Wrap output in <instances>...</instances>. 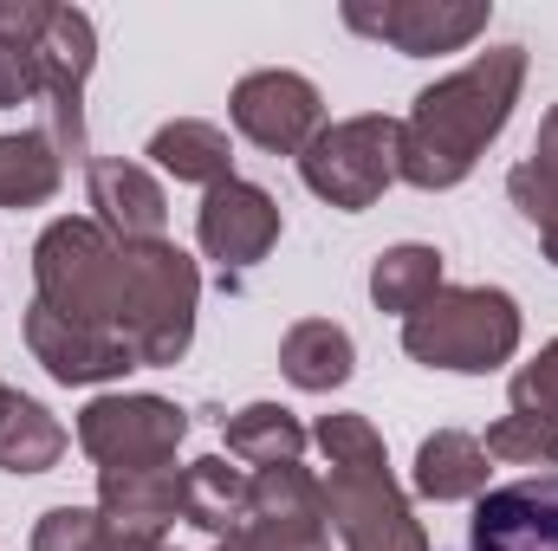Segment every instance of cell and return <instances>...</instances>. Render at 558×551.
<instances>
[{
  "mask_svg": "<svg viewBox=\"0 0 558 551\" xmlns=\"http://www.w3.org/2000/svg\"><path fill=\"white\" fill-rule=\"evenodd\" d=\"M520 85H526V46H494L474 65H461L454 78L428 85L416 98V111L403 118L397 175L410 188H454V182H468L481 149L507 131V118L520 105Z\"/></svg>",
  "mask_w": 558,
  "mask_h": 551,
  "instance_id": "cell-1",
  "label": "cell"
},
{
  "mask_svg": "<svg viewBox=\"0 0 558 551\" xmlns=\"http://www.w3.org/2000/svg\"><path fill=\"white\" fill-rule=\"evenodd\" d=\"M318 448H325V526L344 539V551H428L410 500L397 493L390 480V454H384V434L364 421V415H325L318 428Z\"/></svg>",
  "mask_w": 558,
  "mask_h": 551,
  "instance_id": "cell-2",
  "label": "cell"
},
{
  "mask_svg": "<svg viewBox=\"0 0 558 551\" xmlns=\"http://www.w3.org/2000/svg\"><path fill=\"white\" fill-rule=\"evenodd\" d=\"M195 298L202 273L175 241L124 247V292H118V344L137 370H162L195 338Z\"/></svg>",
  "mask_w": 558,
  "mask_h": 551,
  "instance_id": "cell-3",
  "label": "cell"
},
{
  "mask_svg": "<svg viewBox=\"0 0 558 551\" xmlns=\"http://www.w3.org/2000/svg\"><path fill=\"white\" fill-rule=\"evenodd\" d=\"M403 351L428 370L487 377L520 351V305L500 285H441L416 318H403Z\"/></svg>",
  "mask_w": 558,
  "mask_h": 551,
  "instance_id": "cell-4",
  "label": "cell"
},
{
  "mask_svg": "<svg viewBox=\"0 0 558 551\" xmlns=\"http://www.w3.org/2000/svg\"><path fill=\"white\" fill-rule=\"evenodd\" d=\"M33 285L52 318L92 325L118 338V292H124V247L98 221H52L33 247Z\"/></svg>",
  "mask_w": 558,
  "mask_h": 551,
  "instance_id": "cell-5",
  "label": "cell"
},
{
  "mask_svg": "<svg viewBox=\"0 0 558 551\" xmlns=\"http://www.w3.org/2000/svg\"><path fill=\"white\" fill-rule=\"evenodd\" d=\"M397 137L403 124L371 111V118H344V124H325L318 137L305 143L299 156V175L318 201L344 208V215H364L390 182H397Z\"/></svg>",
  "mask_w": 558,
  "mask_h": 551,
  "instance_id": "cell-6",
  "label": "cell"
},
{
  "mask_svg": "<svg viewBox=\"0 0 558 551\" xmlns=\"http://www.w3.org/2000/svg\"><path fill=\"white\" fill-rule=\"evenodd\" d=\"M182 434H189V409L162 396H98L78 415V448L98 461V474L175 467Z\"/></svg>",
  "mask_w": 558,
  "mask_h": 551,
  "instance_id": "cell-7",
  "label": "cell"
},
{
  "mask_svg": "<svg viewBox=\"0 0 558 551\" xmlns=\"http://www.w3.org/2000/svg\"><path fill=\"white\" fill-rule=\"evenodd\" d=\"M215 551H331V526H325V493L305 474V461L292 467H260L254 474V506L247 526Z\"/></svg>",
  "mask_w": 558,
  "mask_h": 551,
  "instance_id": "cell-8",
  "label": "cell"
},
{
  "mask_svg": "<svg viewBox=\"0 0 558 551\" xmlns=\"http://www.w3.org/2000/svg\"><path fill=\"white\" fill-rule=\"evenodd\" d=\"M98 59V33L78 7H52L46 46H39V105H46V137L59 156H85V78Z\"/></svg>",
  "mask_w": 558,
  "mask_h": 551,
  "instance_id": "cell-9",
  "label": "cell"
},
{
  "mask_svg": "<svg viewBox=\"0 0 558 551\" xmlns=\"http://www.w3.org/2000/svg\"><path fill=\"white\" fill-rule=\"evenodd\" d=\"M344 26L410 59H428V52H461L474 33H487V7L481 0H344Z\"/></svg>",
  "mask_w": 558,
  "mask_h": 551,
  "instance_id": "cell-10",
  "label": "cell"
},
{
  "mask_svg": "<svg viewBox=\"0 0 558 551\" xmlns=\"http://www.w3.org/2000/svg\"><path fill=\"white\" fill-rule=\"evenodd\" d=\"M228 111H234L241 137L254 149H274V156H305V143L325 131V98L299 72H247L234 85Z\"/></svg>",
  "mask_w": 558,
  "mask_h": 551,
  "instance_id": "cell-11",
  "label": "cell"
},
{
  "mask_svg": "<svg viewBox=\"0 0 558 551\" xmlns=\"http://www.w3.org/2000/svg\"><path fill=\"white\" fill-rule=\"evenodd\" d=\"M468 551H558V467L487 487L468 519Z\"/></svg>",
  "mask_w": 558,
  "mask_h": 551,
  "instance_id": "cell-12",
  "label": "cell"
},
{
  "mask_svg": "<svg viewBox=\"0 0 558 551\" xmlns=\"http://www.w3.org/2000/svg\"><path fill=\"white\" fill-rule=\"evenodd\" d=\"M195 241H202V254L221 260L228 273H247L254 260H267V247L279 241V201L267 188L228 175V182L208 188V201H202V215H195Z\"/></svg>",
  "mask_w": 558,
  "mask_h": 551,
  "instance_id": "cell-13",
  "label": "cell"
},
{
  "mask_svg": "<svg viewBox=\"0 0 558 551\" xmlns=\"http://www.w3.org/2000/svg\"><path fill=\"white\" fill-rule=\"evenodd\" d=\"M26 351L46 364L52 383H111L131 364V351L111 338V331H92V325H72V318H52L46 305H26Z\"/></svg>",
  "mask_w": 558,
  "mask_h": 551,
  "instance_id": "cell-14",
  "label": "cell"
},
{
  "mask_svg": "<svg viewBox=\"0 0 558 551\" xmlns=\"http://www.w3.org/2000/svg\"><path fill=\"white\" fill-rule=\"evenodd\" d=\"M92 208H98L92 221L118 247H149L169 228V201H162L156 175L143 162H124V156H98L92 162Z\"/></svg>",
  "mask_w": 558,
  "mask_h": 551,
  "instance_id": "cell-15",
  "label": "cell"
},
{
  "mask_svg": "<svg viewBox=\"0 0 558 551\" xmlns=\"http://www.w3.org/2000/svg\"><path fill=\"white\" fill-rule=\"evenodd\" d=\"M98 513L124 539H162L182 519V467H143V474H98Z\"/></svg>",
  "mask_w": 558,
  "mask_h": 551,
  "instance_id": "cell-16",
  "label": "cell"
},
{
  "mask_svg": "<svg viewBox=\"0 0 558 551\" xmlns=\"http://www.w3.org/2000/svg\"><path fill=\"white\" fill-rule=\"evenodd\" d=\"M247 506H254V474L247 467H228L221 454L182 467V519L202 526L215 546L247 526Z\"/></svg>",
  "mask_w": 558,
  "mask_h": 551,
  "instance_id": "cell-17",
  "label": "cell"
},
{
  "mask_svg": "<svg viewBox=\"0 0 558 551\" xmlns=\"http://www.w3.org/2000/svg\"><path fill=\"white\" fill-rule=\"evenodd\" d=\"M279 370H286L292 390H312V396L338 390V383L357 370L351 331L331 325V318H305V325H292V331L279 338Z\"/></svg>",
  "mask_w": 558,
  "mask_h": 551,
  "instance_id": "cell-18",
  "label": "cell"
},
{
  "mask_svg": "<svg viewBox=\"0 0 558 551\" xmlns=\"http://www.w3.org/2000/svg\"><path fill=\"white\" fill-rule=\"evenodd\" d=\"M52 7L39 0H0V111L39 105V46H46Z\"/></svg>",
  "mask_w": 558,
  "mask_h": 551,
  "instance_id": "cell-19",
  "label": "cell"
},
{
  "mask_svg": "<svg viewBox=\"0 0 558 551\" xmlns=\"http://www.w3.org/2000/svg\"><path fill=\"white\" fill-rule=\"evenodd\" d=\"M416 493L448 506V500H481L487 493V448L461 428H441L416 448Z\"/></svg>",
  "mask_w": 558,
  "mask_h": 551,
  "instance_id": "cell-20",
  "label": "cell"
},
{
  "mask_svg": "<svg viewBox=\"0 0 558 551\" xmlns=\"http://www.w3.org/2000/svg\"><path fill=\"white\" fill-rule=\"evenodd\" d=\"M149 156H156V169H169L175 182H202V188H215V182L234 175L228 131H221V124H202V118H175V124H162V131L149 137Z\"/></svg>",
  "mask_w": 558,
  "mask_h": 551,
  "instance_id": "cell-21",
  "label": "cell"
},
{
  "mask_svg": "<svg viewBox=\"0 0 558 551\" xmlns=\"http://www.w3.org/2000/svg\"><path fill=\"white\" fill-rule=\"evenodd\" d=\"M65 182V156L46 131H13L0 137V208H39Z\"/></svg>",
  "mask_w": 558,
  "mask_h": 551,
  "instance_id": "cell-22",
  "label": "cell"
},
{
  "mask_svg": "<svg viewBox=\"0 0 558 551\" xmlns=\"http://www.w3.org/2000/svg\"><path fill=\"white\" fill-rule=\"evenodd\" d=\"M221 428H228V454H234L247 474L305 461V428L292 421V409H279V403H247L241 415H228Z\"/></svg>",
  "mask_w": 558,
  "mask_h": 551,
  "instance_id": "cell-23",
  "label": "cell"
},
{
  "mask_svg": "<svg viewBox=\"0 0 558 551\" xmlns=\"http://www.w3.org/2000/svg\"><path fill=\"white\" fill-rule=\"evenodd\" d=\"M59 454H65V428L33 396L7 390V403H0V467L7 474H46Z\"/></svg>",
  "mask_w": 558,
  "mask_h": 551,
  "instance_id": "cell-24",
  "label": "cell"
},
{
  "mask_svg": "<svg viewBox=\"0 0 558 551\" xmlns=\"http://www.w3.org/2000/svg\"><path fill=\"white\" fill-rule=\"evenodd\" d=\"M441 292V254L435 247H390V254H377V267H371V298H377V311H397V318H416L422 305Z\"/></svg>",
  "mask_w": 558,
  "mask_h": 551,
  "instance_id": "cell-25",
  "label": "cell"
},
{
  "mask_svg": "<svg viewBox=\"0 0 558 551\" xmlns=\"http://www.w3.org/2000/svg\"><path fill=\"white\" fill-rule=\"evenodd\" d=\"M507 195H513V208L546 234L558 228V105L546 111V124H539V137H533V156L507 175Z\"/></svg>",
  "mask_w": 558,
  "mask_h": 551,
  "instance_id": "cell-26",
  "label": "cell"
},
{
  "mask_svg": "<svg viewBox=\"0 0 558 551\" xmlns=\"http://www.w3.org/2000/svg\"><path fill=\"white\" fill-rule=\"evenodd\" d=\"M481 448L494 461H513V467H558V428L533 421V415H500Z\"/></svg>",
  "mask_w": 558,
  "mask_h": 551,
  "instance_id": "cell-27",
  "label": "cell"
},
{
  "mask_svg": "<svg viewBox=\"0 0 558 551\" xmlns=\"http://www.w3.org/2000/svg\"><path fill=\"white\" fill-rule=\"evenodd\" d=\"M111 546H118V532L92 506H52L33 526V551H111Z\"/></svg>",
  "mask_w": 558,
  "mask_h": 551,
  "instance_id": "cell-28",
  "label": "cell"
},
{
  "mask_svg": "<svg viewBox=\"0 0 558 551\" xmlns=\"http://www.w3.org/2000/svg\"><path fill=\"white\" fill-rule=\"evenodd\" d=\"M513 415H533V421L558 428V338L513 377Z\"/></svg>",
  "mask_w": 558,
  "mask_h": 551,
  "instance_id": "cell-29",
  "label": "cell"
},
{
  "mask_svg": "<svg viewBox=\"0 0 558 551\" xmlns=\"http://www.w3.org/2000/svg\"><path fill=\"white\" fill-rule=\"evenodd\" d=\"M111 551H169V546H162V539H124V532H118V546Z\"/></svg>",
  "mask_w": 558,
  "mask_h": 551,
  "instance_id": "cell-30",
  "label": "cell"
},
{
  "mask_svg": "<svg viewBox=\"0 0 558 551\" xmlns=\"http://www.w3.org/2000/svg\"><path fill=\"white\" fill-rule=\"evenodd\" d=\"M539 241H546V260H553V267H558V228H546Z\"/></svg>",
  "mask_w": 558,
  "mask_h": 551,
  "instance_id": "cell-31",
  "label": "cell"
},
{
  "mask_svg": "<svg viewBox=\"0 0 558 551\" xmlns=\"http://www.w3.org/2000/svg\"><path fill=\"white\" fill-rule=\"evenodd\" d=\"M0 403H7V383H0Z\"/></svg>",
  "mask_w": 558,
  "mask_h": 551,
  "instance_id": "cell-32",
  "label": "cell"
}]
</instances>
